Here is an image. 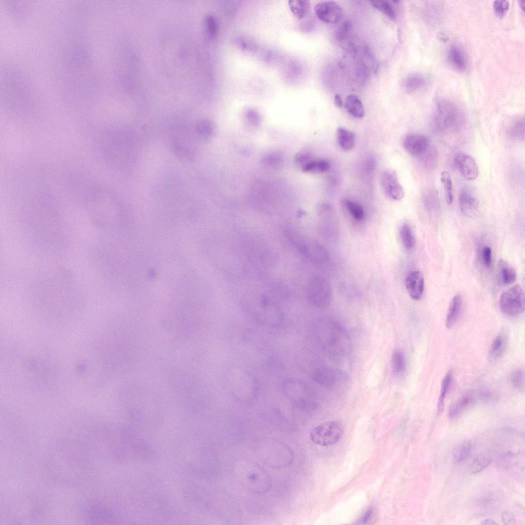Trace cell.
Listing matches in <instances>:
<instances>
[{
    "mask_svg": "<svg viewBox=\"0 0 525 525\" xmlns=\"http://www.w3.org/2000/svg\"><path fill=\"white\" fill-rule=\"evenodd\" d=\"M346 206L352 217L357 220H361L364 217L363 208L358 204L349 200L345 202Z\"/></svg>",
    "mask_w": 525,
    "mask_h": 525,
    "instance_id": "obj_39",
    "label": "cell"
},
{
    "mask_svg": "<svg viewBox=\"0 0 525 525\" xmlns=\"http://www.w3.org/2000/svg\"><path fill=\"white\" fill-rule=\"evenodd\" d=\"M502 519L504 523L506 525H513L516 524V520L513 514L509 512H505L502 514Z\"/></svg>",
    "mask_w": 525,
    "mask_h": 525,
    "instance_id": "obj_46",
    "label": "cell"
},
{
    "mask_svg": "<svg viewBox=\"0 0 525 525\" xmlns=\"http://www.w3.org/2000/svg\"><path fill=\"white\" fill-rule=\"evenodd\" d=\"M2 6L6 13L17 23L26 21L31 12L32 5L29 2L3 1Z\"/></svg>",
    "mask_w": 525,
    "mask_h": 525,
    "instance_id": "obj_12",
    "label": "cell"
},
{
    "mask_svg": "<svg viewBox=\"0 0 525 525\" xmlns=\"http://www.w3.org/2000/svg\"><path fill=\"white\" fill-rule=\"evenodd\" d=\"M337 138L341 147L346 151H350L354 146L355 135L351 131L343 128L337 130Z\"/></svg>",
    "mask_w": 525,
    "mask_h": 525,
    "instance_id": "obj_27",
    "label": "cell"
},
{
    "mask_svg": "<svg viewBox=\"0 0 525 525\" xmlns=\"http://www.w3.org/2000/svg\"><path fill=\"white\" fill-rule=\"evenodd\" d=\"M315 12L320 20L327 24L337 23L342 17V8L334 2H322L317 4Z\"/></svg>",
    "mask_w": 525,
    "mask_h": 525,
    "instance_id": "obj_11",
    "label": "cell"
},
{
    "mask_svg": "<svg viewBox=\"0 0 525 525\" xmlns=\"http://www.w3.org/2000/svg\"><path fill=\"white\" fill-rule=\"evenodd\" d=\"M288 5L293 15L298 19L304 18L310 11V2L306 0H290Z\"/></svg>",
    "mask_w": 525,
    "mask_h": 525,
    "instance_id": "obj_26",
    "label": "cell"
},
{
    "mask_svg": "<svg viewBox=\"0 0 525 525\" xmlns=\"http://www.w3.org/2000/svg\"><path fill=\"white\" fill-rule=\"evenodd\" d=\"M507 339L504 334L499 335L492 342L489 353L491 361L496 360L504 354L507 347Z\"/></svg>",
    "mask_w": 525,
    "mask_h": 525,
    "instance_id": "obj_24",
    "label": "cell"
},
{
    "mask_svg": "<svg viewBox=\"0 0 525 525\" xmlns=\"http://www.w3.org/2000/svg\"><path fill=\"white\" fill-rule=\"evenodd\" d=\"M425 204L429 214L432 217H438L440 213V205L438 192L434 189H430L426 192L425 196Z\"/></svg>",
    "mask_w": 525,
    "mask_h": 525,
    "instance_id": "obj_21",
    "label": "cell"
},
{
    "mask_svg": "<svg viewBox=\"0 0 525 525\" xmlns=\"http://www.w3.org/2000/svg\"><path fill=\"white\" fill-rule=\"evenodd\" d=\"M405 285L412 299L417 301L421 298L424 291V280L420 271H415L409 274L406 279Z\"/></svg>",
    "mask_w": 525,
    "mask_h": 525,
    "instance_id": "obj_18",
    "label": "cell"
},
{
    "mask_svg": "<svg viewBox=\"0 0 525 525\" xmlns=\"http://www.w3.org/2000/svg\"><path fill=\"white\" fill-rule=\"evenodd\" d=\"M339 374L334 370L327 368H320L314 371L313 380L317 384L327 388H333L339 381Z\"/></svg>",
    "mask_w": 525,
    "mask_h": 525,
    "instance_id": "obj_19",
    "label": "cell"
},
{
    "mask_svg": "<svg viewBox=\"0 0 525 525\" xmlns=\"http://www.w3.org/2000/svg\"><path fill=\"white\" fill-rule=\"evenodd\" d=\"M22 222L26 236L41 254L59 257L69 250L72 241L71 231L54 208L31 207L24 213Z\"/></svg>",
    "mask_w": 525,
    "mask_h": 525,
    "instance_id": "obj_3",
    "label": "cell"
},
{
    "mask_svg": "<svg viewBox=\"0 0 525 525\" xmlns=\"http://www.w3.org/2000/svg\"><path fill=\"white\" fill-rule=\"evenodd\" d=\"M324 328L323 341L329 352L336 355H344L351 351L350 339L343 328L338 324L329 323Z\"/></svg>",
    "mask_w": 525,
    "mask_h": 525,
    "instance_id": "obj_7",
    "label": "cell"
},
{
    "mask_svg": "<svg viewBox=\"0 0 525 525\" xmlns=\"http://www.w3.org/2000/svg\"><path fill=\"white\" fill-rule=\"evenodd\" d=\"M459 204L462 213L467 217H475L477 214L479 202L478 199L467 189L463 188L459 195Z\"/></svg>",
    "mask_w": 525,
    "mask_h": 525,
    "instance_id": "obj_16",
    "label": "cell"
},
{
    "mask_svg": "<svg viewBox=\"0 0 525 525\" xmlns=\"http://www.w3.org/2000/svg\"><path fill=\"white\" fill-rule=\"evenodd\" d=\"M1 100L6 110L13 115L30 116L39 112L42 96L28 73L20 66L8 64L1 74Z\"/></svg>",
    "mask_w": 525,
    "mask_h": 525,
    "instance_id": "obj_4",
    "label": "cell"
},
{
    "mask_svg": "<svg viewBox=\"0 0 525 525\" xmlns=\"http://www.w3.org/2000/svg\"><path fill=\"white\" fill-rule=\"evenodd\" d=\"M463 300L460 295H457L450 303L446 319V327L452 328L457 322L462 308Z\"/></svg>",
    "mask_w": 525,
    "mask_h": 525,
    "instance_id": "obj_20",
    "label": "cell"
},
{
    "mask_svg": "<svg viewBox=\"0 0 525 525\" xmlns=\"http://www.w3.org/2000/svg\"><path fill=\"white\" fill-rule=\"evenodd\" d=\"M59 78L62 94L72 104L86 105L95 102L98 95L96 68L88 46L74 39L63 49Z\"/></svg>",
    "mask_w": 525,
    "mask_h": 525,
    "instance_id": "obj_2",
    "label": "cell"
},
{
    "mask_svg": "<svg viewBox=\"0 0 525 525\" xmlns=\"http://www.w3.org/2000/svg\"><path fill=\"white\" fill-rule=\"evenodd\" d=\"M509 136L514 140H522L524 136V120L519 118L513 121L507 129Z\"/></svg>",
    "mask_w": 525,
    "mask_h": 525,
    "instance_id": "obj_29",
    "label": "cell"
},
{
    "mask_svg": "<svg viewBox=\"0 0 525 525\" xmlns=\"http://www.w3.org/2000/svg\"><path fill=\"white\" fill-rule=\"evenodd\" d=\"M455 163L466 180L472 181L477 178L478 169L475 160L470 156L465 154H458L455 158Z\"/></svg>",
    "mask_w": 525,
    "mask_h": 525,
    "instance_id": "obj_14",
    "label": "cell"
},
{
    "mask_svg": "<svg viewBox=\"0 0 525 525\" xmlns=\"http://www.w3.org/2000/svg\"><path fill=\"white\" fill-rule=\"evenodd\" d=\"M400 236L403 246L409 251L412 250L415 247V239L409 225L404 223L402 225L400 230Z\"/></svg>",
    "mask_w": 525,
    "mask_h": 525,
    "instance_id": "obj_33",
    "label": "cell"
},
{
    "mask_svg": "<svg viewBox=\"0 0 525 525\" xmlns=\"http://www.w3.org/2000/svg\"><path fill=\"white\" fill-rule=\"evenodd\" d=\"M491 459L487 456H481L475 459L471 465L472 473H478L486 468L491 463Z\"/></svg>",
    "mask_w": 525,
    "mask_h": 525,
    "instance_id": "obj_38",
    "label": "cell"
},
{
    "mask_svg": "<svg viewBox=\"0 0 525 525\" xmlns=\"http://www.w3.org/2000/svg\"><path fill=\"white\" fill-rule=\"evenodd\" d=\"M404 146L411 156L421 158L430 146L428 139L425 136L412 134L407 135L404 140Z\"/></svg>",
    "mask_w": 525,
    "mask_h": 525,
    "instance_id": "obj_13",
    "label": "cell"
},
{
    "mask_svg": "<svg viewBox=\"0 0 525 525\" xmlns=\"http://www.w3.org/2000/svg\"><path fill=\"white\" fill-rule=\"evenodd\" d=\"M498 272L500 282L504 284L513 283L516 279V273L514 268L508 262L500 260L498 263Z\"/></svg>",
    "mask_w": 525,
    "mask_h": 525,
    "instance_id": "obj_23",
    "label": "cell"
},
{
    "mask_svg": "<svg viewBox=\"0 0 525 525\" xmlns=\"http://www.w3.org/2000/svg\"><path fill=\"white\" fill-rule=\"evenodd\" d=\"M511 380L513 386L519 392H523L524 389V374L521 369L514 371L511 376Z\"/></svg>",
    "mask_w": 525,
    "mask_h": 525,
    "instance_id": "obj_41",
    "label": "cell"
},
{
    "mask_svg": "<svg viewBox=\"0 0 525 525\" xmlns=\"http://www.w3.org/2000/svg\"><path fill=\"white\" fill-rule=\"evenodd\" d=\"M329 168V162L325 160H321L308 164L305 167V170L308 172H324L328 171Z\"/></svg>",
    "mask_w": 525,
    "mask_h": 525,
    "instance_id": "obj_42",
    "label": "cell"
},
{
    "mask_svg": "<svg viewBox=\"0 0 525 525\" xmlns=\"http://www.w3.org/2000/svg\"><path fill=\"white\" fill-rule=\"evenodd\" d=\"M472 445L469 440H464L459 443L455 448L453 457L455 463H459L465 460L470 455Z\"/></svg>",
    "mask_w": 525,
    "mask_h": 525,
    "instance_id": "obj_31",
    "label": "cell"
},
{
    "mask_svg": "<svg viewBox=\"0 0 525 525\" xmlns=\"http://www.w3.org/2000/svg\"><path fill=\"white\" fill-rule=\"evenodd\" d=\"M84 204L90 220L96 228L107 231L120 226L121 216L117 200L105 187L96 185L89 188Z\"/></svg>",
    "mask_w": 525,
    "mask_h": 525,
    "instance_id": "obj_5",
    "label": "cell"
},
{
    "mask_svg": "<svg viewBox=\"0 0 525 525\" xmlns=\"http://www.w3.org/2000/svg\"><path fill=\"white\" fill-rule=\"evenodd\" d=\"M481 524H483V525H484V524L485 525H496V524H498V523L496 522H495V521H494L493 520L491 519H485V520L483 521V522Z\"/></svg>",
    "mask_w": 525,
    "mask_h": 525,
    "instance_id": "obj_50",
    "label": "cell"
},
{
    "mask_svg": "<svg viewBox=\"0 0 525 525\" xmlns=\"http://www.w3.org/2000/svg\"><path fill=\"white\" fill-rule=\"evenodd\" d=\"M392 367L396 373L403 372L405 368V359L404 354L400 352H396L392 358Z\"/></svg>",
    "mask_w": 525,
    "mask_h": 525,
    "instance_id": "obj_40",
    "label": "cell"
},
{
    "mask_svg": "<svg viewBox=\"0 0 525 525\" xmlns=\"http://www.w3.org/2000/svg\"><path fill=\"white\" fill-rule=\"evenodd\" d=\"M382 183L385 192L392 198L400 200L403 198V188L399 183L395 172H385L382 176Z\"/></svg>",
    "mask_w": 525,
    "mask_h": 525,
    "instance_id": "obj_15",
    "label": "cell"
},
{
    "mask_svg": "<svg viewBox=\"0 0 525 525\" xmlns=\"http://www.w3.org/2000/svg\"><path fill=\"white\" fill-rule=\"evenodd\" d=\"M463 122L462 113L455 103L446 99L436 102L433 123L437 131L445 134L455 133Z\"/></svg>",
    "mask_w": 525,
    "mask_h": 525,
    "instance_id": "obj_6",
    "label": "cell"
},
{
    "mask_svg": "<svg viewBox=\"0 0 525 525\" xmlns=\"http://www.w3.org/2000/svg\"><path fill=\"white\" fill-rule=\"evenodd\" d=\"M27 296L37 309L48 313L78 309L85 297L77 277L60 267L43 269L35 274L29 284Z\"/></svg>",
    "mask_w": 525,
    "mask_h": 525,
    "instance_id": "obj_1",
    "label": "cell"
},
{
    "mask_svg": "<svg viewBox=\"0 0 525 525\" xmlns=\"http://www.w3.org/2000/svg\"><path fill=\"white\" fill-rule=\"evenodd\" d=\"M213 124L208 120H202L197 125L198 133L203 136H209L213 131Z\"/></svg>",
    "mask_w": 525,
    "mask_h": 525,
    "instance_id": "obj_44",
    "label": "cell"
},
{
    "mask_svg": "<svg viewBox=\"0 0 525 525\" xmlns=\"http://www.w3.org/2000/svg\"><path fill=\"white\" fill-rule=\"evenodd\" d=\"M345 107L347 112L353 117L360 119L364 116V109L360 99L355 95L347 97Z\"/></svg>",
    "mask_w": 525,
    "mask_h": 525,
    "instance_id": "obj_25",
    "label": "cell"
},
{
    "mask_svg": "<svg viewBox=\"0 0 525 525\" xmlns=\"http://www.w3.org/2000/svg\"><path fill=\"white\" fill-rule=\"evenodd\" d=\"M473 401V398L469 396H466L462 398L450 409L449 413L450 418L454 419L459 417L468 408Z\"/></svg>",
    "mask_w": 525,
    "mask_h": 525,
    "instance_id": "obj_30",
    "label": "cell"
},
{
    "mask_svg": "<svg viewBox=\"0 0 525 525\" xmlns=\"http://www.w3.org/2000/svg\"><path fill=\"white\" fill-rule=\"evenodd\" d=\"M441 181L445 190V199L446 203L451 205L453 202V185L451 176L446 171L443 172L441 175Z\"/></svg>",
    "mask_w": 525,
    "mask_h": 525,
    "instance_id": "obj_34",
    "label": "cell"
},
{
    "mask_svg": "<svg viewBox=\"0 0 525 525\" xmlns=\"http://www.w3.org/2000/svg\"><path fill=\"white\" fill-rule=\"evenodd\" d=\"M493 7L496 15L500 17H503L509 10V3L506 0L495 1Z\"/></svg>",
    "mask_w": 525,
    "mask_h": 525,
    "instance_id": "obj_45",
    "label": "cell"
},
{
    "mask_svg": "<svg viewBox=\"0 0 525 525\" xmlns=\"http://www.w3.org/2000/svg\"><path fill=\"white\" fill-rule=\"evenodd\" d=\"M453 379V374L452 371H448L444 377L441 387L440 396L439 399L437 411L440 414L444 410V401L448 391L451 387Z\"/></svg>",
    "mask_w": 525,
    "mask_h": 525,
    "instance_id": "obj_32",
    "label": "cell"
},
{
    "mask_svg": "<svg viewBox=\"0 0 525 525\" xmlns=\"http://www.w3.org/2000/svg\"><path fill=\"white\" fill-rule=\"evenodd\" d=\"M492 252L490 248L485 247L482 252V258L485 265L489 267L491 264Z\"/></svg>",
    "mask_w": 525,
    "mask_h": 525,
    "instance_id": "obj_47",
    "label": "cell"
},
{
    "mask_svg": "<svg viewBox=\"0 0 525 525\" xmlns=\"http://www.w3.org/2000/svg\"><path fill=\"white\" fill-rule=\"evenodd\" d=\"M421 158L425 166L429 169H432L437 163L438 153L436 150L430 146L428 151Z\"/></svg>",
    "mask_w": 525,
    "mask_h": 525,
    "instance_id": "obj_36",
    "label": "cell"
},
{
    "mask_svg": "<svg viewBox=\"0 0 525 525\" xmlns=\"http://www.w3.org/2000/svg\"><path fill=\"white\" fill-rule=\"evenodd\" d=\"M438 37L439 39L443 42H446L448 40L449 37L443 33H439Z\"/></svg>",
    "mask_w": 525,
    "mask_h": 525,
    "instance_id": "obj_51",
    "label": "cell"
},
{
    "mask_svg": "<svg viewBox=\"0 0 525 525\" xmlns=\"http://www.w3.org/2000/svg\"><path fill=\"white\" fill-rule=\"evenodd\" d=\"M372 6L382 13L386 15L392 20H395L396 14L395 9L392 5L386 1H372L370 2Z\"/></svg>",
    "mask_w": 525,
    "mask_h": 525,
    "instance_id": "obj_35",
    "label": "cell"
},
{
    "mask_svg": "<svg viewBox=\"0 0 525 525\" xmlns=\"http://www.w3.org/2000/svg\"><path fill=\"white\" fill-rule=\"evenodd\" d=\"M499 308L503 313L509 316L522 314L524 310L525 300L521 287L516 285L504 292L500 298Z\"/></svg>",
    "mask_w": 525,
    "mask_h": 525,
    "instance_id": "obj_8",
    "label": "cell"
},
{
    "mask_svg": "<svg viewBox=\"0 0 525 525\" xmlns=\"http://www.w3.org/2000/svg\"><path fill=\"white\" fill-rule=\"evenodd\" d=\"M205 29L208 36L215 37L218 32V24L216 19L212 15H207L204 20Z\"/></svg>",
    "mask_w": 525,
    "mask_h": 525,
    "instance_id": "obj_37",
    "label": "cell"
},
{
    "mask_svg": "<svg viewBox=\"0 0 525 525\" xmlns=\"http://www.w3.org/2000/svg\"><path fill=\"white\" fill-rule=\"evenodd\" d=\"M448 57L450 63L457 70L463 71L467 68L466 57L459 47L453 46L450 48Z\"/></svg>",
    "mask_w": 525,
    "mask_h": 525,
    "instance_id": "obj_22",
    "label": "cell"
},
{
    "mask_svg": "<svg viewBox=\"0 0 525 525\" xmlns=\"http://www.w3.org/2000/svg\"><path fill=\"white\" fill-rule=\"evenodd\" d=\"M372 514V510L368 509L363 515L361 521L363 523H365L368 521L370 519Z\"/></svg>",
    "mask_w": 525,
    "mask_h": 525,
    "instance_id": "obj_48",
    "label": "cell"
},
{
    "mask_svg": "<svg viewBox=\"0 0 525 525\" xmlns=\"http://www.w3.org/2000/svg\"><path fill=\"white\" fill-rule=\"evenodd\" d=\"M307 295L310 301L315 306L325 308L331 303L332 289L330 283L321 277H315L309 282Z\"/></svg>",
    "mask_w": 525,
    "mask_h": 525,
    "instance_id": "obj_10",
    "label": "cell"
},
{
    "mask_svg": "<svg viewBox=\"0 0 525 525\" xmlns=\"http://www.w3.org/2000/svg\"><path fill=\"white\" fill-rule=\"evenodd\" d=\"M335 105L339 108H341L343 105L342 99L339 95L336 94L334 98Z\"/></svg>",
    "mask_w": 525,
    "mask_h": 525,
    "instance_id": "obj_49",
    "label": "cell"
},
{
    "mask_svg": "<svg viewBox=\"0 0 525 525\" xmlns=\"http://www.w3.org/2000/svg\"><path fill=\"white\" fill-rule=\"evenodd\" d=\"M519 5H520V6L521 7V9L524 11V1H522V0H521V1H519Z\"/></svg>",
    "mask_w": 525,
    "mask_h": 525,
    "instance_id": "obj_52",
    "label": "cell"
},
{
    "mask_svg": "<svg viewBox=\"0 0 525 525\" xmlns=\"http://www.w3.org/2000/svg\"><path fill=\"white\" fill-rule=\"evenodd\" d=\"M426 84L425 78L420 73H413L407 79L405 87L408 94H413L423 88Z\"/></svg>",
    "mask_w": 525,
    "mask_h": 525,
    "instance_id": "obj_28",
    "label": "cell"
},
{
    "mask_svg": "<svg viewBox=\"0 0 525 525\" xmlns=\"http://www.w3.org/2000/svg\"><path fill=\"white\" fill-rule=\"evenodd\" d=\"M352 29V23L348 21L344 22L338 29L336 33V38L338 41H343L349 38Z\"/></svg>",
    "mask_w": 525,
    "mask_h": 525,
    "instance_id": "obj_43",
    "label": "cell"
},
{
    "mask_svg": "<svg viewBox=\"0 0 525 525\" xmlns=\"http://www.w3.org/2000/svg\"><path fill=\"white\" fill-rule=\"evenodd\" d=\"M343 435V429L339 423L328 421L314 428L310 433V437L316 444L328 446L339 441Z\"/></svg>",
    "mask_w": 525,
    "mask_h": 525,
    "instance_id": "obj_9",
    "label": "cell"
},
{
    "mask_svg": "<svg viewBox=\"0 0 525 525\" xmlns=\"http://www.w3.org/2000/svg\"><path fill=\"white\" fill-rule=\"evenodd\" d=\"M284 390L288 397L296 403L306 405L310 402V396L308 392L297 381H286L284 384Z\"/></svg>",
    "mask_w": 525,
    "mask_h": 525,
    "instance_id": "obj_17",
    "label": "cell"
}]
</instances>
